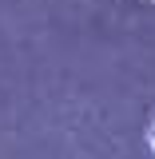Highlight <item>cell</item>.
Returning a JSON list of instances; mask_svg holds the SVG:
<instances>
[{
	"label": "cell",
	"mask_w": 155,
	"mask_h": 159,
	"mask_svg": "<svg viewBox=\"0 0 155 159\" xmlns=\"http://www.w3.org/2000/svg\"><path fill=\"white\" fill-rule=\"evenodd\" d=\"M147 139H151V151H155V123H151V135H147Z\"/></svg>",
	"instance_id": "cell-1"
}]
</instances>
